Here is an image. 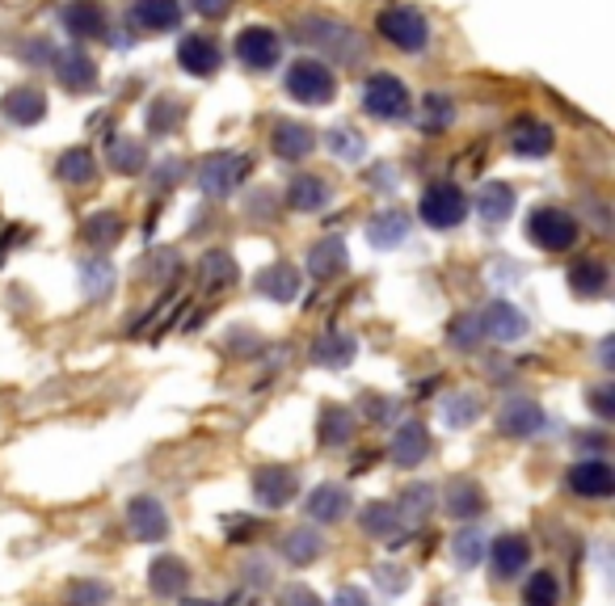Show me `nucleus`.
<instances>
[{
    "label": "nucleus",
    "instance_id": "1",
    "mask_svg": "<svg viewBox=\"0 0 615 606\" xmlns=\"http://www.w3.org/2000/svg\"><path fill=\"white\" fill-rule=\"evenodd\" d=\"M299 38L312 42L317 51H329L333 60H362V38H358L346 22H333V17H304V22H299Z\"/></svg>",
    "mask_w": 615,
    "mask_h": 606
},
{
    "label": "nucleus",
    "instance_id": "2",
    "mask_svg": "<svg viewBox=\"0 0 615 606\" xmlns=\"http://www.w3.org/2000/svg\"><path fill=\"white\" fill-rule=\"evenodd\" d=\"M376 30L389 38L396 51H426V42H430V26H426V17H421L414 4H392L384 9L380 17H376Z\"/></svg>",
    "mask_w": 615,
    "mask_h": 606
},
{
    "label": "nucleus",
    "instance_id": "3",
    "mask_svg": "<svg viewBox=\"0 0 615 606\" xmlns=\"http://www.w3.org/2000/svg\"><path fill=\"white\" fill-rule=\"evenodd\" d=\"M527 236H531V245L544 249V253H565V249L578 240V220H574L565 207H540V211H531V220H527Z\"/></svg>",
    "mask_w": 615,
    "mask_h": 606
},
{
    "label": "nucleus",
    "instance_id": "4",
    "mask_svg": "<svg viewBox=\"0 0 615 606\" xmlns=\"http://www.w3.org/2000/svg\"><path fill=\"white\" fill-rule=\"evenodd\" d=\"M409 89L389 76V72H376V76H367V85H362V110L371 114V119H380V123H396V119H405L409 114Z\"/></svg>",
    "mask_w": 615,
    "mask_h": 606
},
{
    "label": "nucleus",
    "instance_id": "5",
    "mask_svg": "<svg viewBox=\"0 0 615 606\" xmlns=\"http://www.w3.org/2000/svg\"><path fill=\"white\" fill-rule=\"evenodd\" d=\"M418 211L434 232H447V227L464 224L468 198H464V190H459L455 182H434V186H426V194H421Z\"/></svg>",
    "mask_w": 615,
    "mask_h": 606
},
{
    "label": "nucleus",
    "instance_id": "6",
    "mask_svg": "<svg viewBox=\"0 0 615 606\" xmlns=\"http://www.w3.org/2000/svg\"><path fill=\"white\" fill-rule=\"evenodd\" d=\"M249 169H254V160L241 157V152H216L198 164V190L211 194V198H224L249 177Z\"/></svg>",
    "mask_w": 615,
    "mask_h": 606
},
{
    "label": "nucleus",
    "instance_id": "7",
    "mask_svg": "<svg viewBox=\"0 0 615 606\" xmlns=\"http://www.w3.org/2000/svg\"><path fill=\"white\" fill-rule=\"evenodd\" d=\"M287 94L295 101H304V106H329L333 94H337V81L321 60H299L287 72Z\"/></svg>",
    "mask_w": 615,
    "mask_h": 606
},
{
    "label": "nucleus",
    "instance_id": "8",
    "mask_svg": "<svg viewBox=\"0 0 615 606\" xmlns=\"http://www.w3.org/2000/svg\"><path fill=\"white\" fill-rule=\"evenodd\" d=\"M279 55H283V42H279L274 30H266V26H245V30L236 34V60L245 67L270 72V67L279 64Z\"/></svg>",
    "mask_w": 615,
    "mask_h": 606
},
{
    "label": "nucleus",
    "instance_id": "9",
    "mask_svg": "<svg viewBox=\"0 0 615 606\" xmlns=\"http://www.w3.org/2000/svg\"><path fill=\"white\" fill-rule=\"evenodd\" d=\"M299 493V477L292 468H258L254 472V502L261 510H283Z\"/></svg>",
    "mask_w": 615,
    "mask_h": 606
},
{
    "label": "nucleus",
    "instance_id": "10",
    "mask_svg": "<svg viewBox=\"0 0 615 606\" xmlns=\"http://www.w3.org/2000/svg\"><path fill=\"white\" fill-rule=\"evenodd\" d=\"M127 527L139 543H161L164 535H169V514H164V506L152 502V497H131Z\"/></svg>",
    "mask_w": 615,
    "mask_h": 606
},
{
    "label": "nucleus",
    "instance_id": "11",
    "mask_svg": "<svg viewBox=\"0 0 615 606\" xmlns=\"http://www.w3.org/2000/svg\"><path fill=\"white\" fill-rule=\"evenodd\" d=\"M56 76L67 94H89L98 85V64L81 47H64V51H56Z\"/></svg>",
    "mask_w": 615,
    "mask_h": 606
},
{
    "label": "nucleus",
    "instance_id": "12",
    "mask_svg": "<svg viewBox=\"0 0 615 606\" xmlns=\"http://www.w3.org/2000/svg\"><path fill=\"white\" fill-rule=\"evenodd\" d=\"M552 144H556V135L544 119H531V114H522L511 123V152L515 157H549Z\"/></svg>",
    "mask_w": 615,
    "mask_h": 606
},
{
    "label": "nucleus",
    "instance_id": "13",
    "mask_svg": "<svg viewBox=\"0 0 615 606\" xmlns=\"http://www.w3.org/2000/svg\"><path fill=\"white\" fill-rule=\"evenodd\" d=\"M0 110H4L9 123L34 127V123H42V114H47V97H42V89H34V85H17V89L4 94Z\"/></svg>",
    "mask_w": 615,
    "mask_h": 606
},
{
    "label": "nucleus",
    "instance_id": "14",
    "mask_svg": "<svg viewBox=\"0 0 615 606\" xmlns=\"http://www.w3.org/2000/svg\"><path fill=\"white\" fill-rule=\"evenodd\" d=\"M148 585H152L157 598H182V594L190 590V569H186V560H177V556H157L152 569H148Z\"/></svg>",
    "mask_w": 615,
    "mask_h": 606
},
{
    "label": "nucleus",
    "instance_id": "15",
    "mask_svg": "<svg viewBox=\"0 0 615 606\" xmlns=\"http://www.w3.org/2000/svg\"><path fill=\"white\" fill-rule=\"evenodd\" d=\"M569 488L582 493V497H612L615 493V472L612 463L603 459H582L569 468Z\"/></svg>",
    "mask_w": 615,
    "mask_h": 606
},
{
    "label": "nucleus",
    "instance_id": "16",
    "mask_svg": "<svg viewBox=\"0 0 615 606\" xmlns=\"http://www.w3.org/2000/svg\"><path fill=\"white\" fill-rule=\"evenodd\" d=\"M389 455L396 468H418L421 459L430 455V430H426L421 421H405V425L396 430V438H392Z\"/></svg>",
    "mask_w": 615,
    "mask_h": 606
},
{
    "label": "nucleus",
    "instance_id": "17",
    "mask_svg": "<svg viewBox=\"0 0 615 606\" xmlns=\"http://www.w3.org/2000/svg\"><path fill=\"white\" fill-rule=\"evenodd\" d=\"M481 329H485V337H497V342H522V337H527V317L518 312L515 304L497 299V304H489L485 308Z\"/></svg>",
    "mask_w": 615,
    "mask_h": 606
},
{
    "label": "nucleus",
    "instance_id": "18",
    "mask_svg": "<svg viewBox=\"0 0 615 606\" xmlns=\"http://www.w3.org/2000/svg\"><path fill=\"white\" fill-rule=\"evenodd\" d=\"M60 22L72 38H101L106 34V9L98 0H72V4H64Z\"/></svg>",
    "mask_w": 615,
    "mask_h": 606
},
{
    "label": "nucleus",
    "instance_id": "19",
    "mask_svg": "<svg viewBox=\"0 0 615 606\" xmlns=\"http://www.w3.org/2000/svg\"><path fill=\"white\" fill-rule=\"evenodd\" d=\"M544 425H549V417H544L540 405H531V400H511L502 409V434L506 438H536Z\"/></svg>",
    "mask_w": 615,
    "mask_h": 606
},
{
    "label": "nucleus",
    "instance_id": "20",
    "mask_svg": "<svg viewBox=\"0 0 615 606\" xmlns=\"http://www.w3.org/2000/svg\"><path fill=\"white\" fill-rule=\"evenodd\" d=\"M304 510H308L312 522H342L346 510H350V493L342 484H317L308 493V506Z\"/></svg>",
    "mask_w": 615,
    "mask_h": 606
},
{
    "label": "nucleus",
    "instance_id": "21",
    "mask_svg": "<svg viewBox=\"0 0 615 606\" xmlns=\"http://www.w3.org/2000/svg\"><path fill=\"white\" fill-rule=\"evenodd\" d=\"M358 354V342L350 333H324L312 342V362L324 367V371H342V367H350Z\"/></svg>",
    "mask_w": 615,
    "mask_h": 606
},
{
    "label": "nucleus",
    "instance_id": "22",
    "mask_svg": "<svg viewBox=\"0 0 615 606\" xmlns=\"http://www.w3.org/2000/svg\"><path fill=\"white\" fill-rule=\"evenodd\" d=\"M477 211L485 224H506L515 215V186L511 182H485L477 190Z\"/></svg>",
    "mask_w": 615,
    "mask_h": 606
},
{
    "label": "nucleus",
    "instance_id": "23",
    "mask_svg": "<svg viewBox=\"0 0 615 606\" xmlns=\"http://www.w3.org/2000/svg\"><path fill=\"white\" fill-rule=\"evenodd\" d=\"M131 22L139 30H173L182 22V4L177 0H135L131 4Z\"/></svg>",
    "mask_w": 615,
    "mask_h": 606
},
{
    "label": "nucleus",
    "instance_id": "24",
    "mask_svg": "<svg viewBox=\"0 0 615 606\" xmlns=\"http://www.w3.org/2000/svg\"><path fill=\"white\" fill-rule=\"evenodd\" d=\"M346 240L342 236H321L312 249H308V270H312V279H333V274H342L346 270Z\"/></svg>",
    "mask_w": 615,
    "mask_h": 606
},
{
    "label": "nucleus",
    "instance_id": "25",
    "mask_svg": "<svg viewBox=\"0 0 615 606\" xmlns=\"http://www.w3.org/2000/svg\"><path fill=\"white\" fill-rule=\"evenodd\" d=\"M177 60H182V67H186L190 76H211V72L220 67V47H216L211 38H202V34H190V38H182Z\"/></svg>",
    "mask_w": 615,
    "mask_h": 606
},
{
    "label": "nucleus",
    "instance_id": "26",
    "mask_svg": "<svg viewBox=\"0 0 615 606\" xmlns=\"http://www.w3.org/2000/svg\"><path fill=\"white\" fill-rule=\"evenodd\" d=\"M312 144H317L312 127H304V123H292V119L274 123V157H283V160H304L308 152H312Z\"/></svg>",
    "mask_w": 615,
    "mask_h": 606
},
{
    "label": "nucleus",
    "instance_id": "27",
    "mask_svg": "<svg viewBox=\"0 0 615 606\" xmlns=\"http://www.w3.org/2000/svg\"><path fill=\"white\" fill-rule=\"evenodd\" d=\"M362 531H367L371 540L392 543V547H396V543H405L401 540V531H405V527H401V514H396L392 502H371V506L362 510Z\"/></svg>",
    "mask_w": 615,
    "mask_h": 606
},
{
    "label": "nucleus",
    "instance_id": "28",
    "mask_svg": "<svg viewBox=\"0 0 615 606\" xmlns=\"http://www.w3.org/2000/svg\"><path fill=\"white\" fill-rule=\"evenodd\" d=\"M443 510L452 514V518H477V514L485 510L481 484L477 480H452L447 493H443Z\"/></svg>",
    "mask_w": 615,
    "mask_h": 606
},
{
    "label": "nucleus",
    "instance_id": "29",
    "mask_svg": "<svg viewBox=\"0 0 615 606\" xmlns=\"http://www.w3.org/2000/svg\"><path fill=\"white\" fill-rule=\"evenodd\" d=\"M531 565V543L522 535H502L493 543V573L497 577H515Z\"/></svg>",
    "mask_w": 615,
    "mask_h": 606
},
{
    "label": "nucleus",
    "instance_id": "30",
    "mask_svg": "<svg viewBox=\"0 0 615 606\" xmlns=\"http://www.w3.org/2000/svg\"><path fill=\"white\" fill-rule=\"evenodd\" d=\"M279 552H283V560H292V565H312V560H321L324 552V540L312 531V527H295V531H287L283 535V543H279Z\"/></svg>",
    "mask_w": 615,
    "mask_h": 606
},
{
    "label": "nucleus",
    "instance_id": "31",
    "mask_svg": "<svg viewBox=\"0 0 615 606\" xmlns=\"http://www.w3.org/2000/svg\"><path fill=\"white\" fill-rule=\"evenodd\" d=\"M405 236H409V215L405 211H380L367 224V240L376 249H396V245H405Z\"/></svg>",
    "mask_w": 615,
    "mask_h": 606
},
{
    "label": "nucleus",
    "instance_id": "32",
    "mask_svg": "<svg viewBox=\"0 0 615 606\" xmlns=\"http://www.w3.org/2000/svg\"><path fill=\"white\" fill-rule=\"evenodd\" d=\"M434 484H409L405 493H401V506H396V514H401V527H421L430 514H434Z\"/></svg>",
    "mask_w": 615,
    "mask_h": 606
},
{
    "label": "nucleus",
    "instance_id": "33",
    "mask_svg": "<svg viewBox=\"0 0 615 606\" xmlns=\"http://www.w3.org/2000/svg\"><path fill=\"white\" fill-rule=\"evenodd\" d=\"M258 290L270 299V304H292L295 295H299V274H295L292 265H270V270H261L258 274Z\"/></svg>",
    "mask_w": 615,
    "mask_h": 606
},
{
    "label": "nucleus",
    "instance_id": "34",
    "mask_svg": "<svg viewBox=\"0 0 615 606\" xmlns=\"http://www.w3.org/2000/svg\"><path fill=\"white\" fill-rule=\"evenodd\" d=\"M324 447H346L350 434H355V413L346 405H324L321 409V425H317Z\"/></svg>",
    "mask_w": 615,
    "mask_h": 606
},
{
    "label": "nucleus",
    "instance_id": "35",
    "mask_svg": "<svg viewBox=\"0 0 615 606\" xmlns=\"http://www.w3.org/2000/svg\"><path fill=\"white\" fill-rule=\"evenodd\" d=\"M569 290L582 295V299H594L607 290V265L603 261H574L569 265Z\"/></svg>",
    "mask_w": 615,
    "mask_h": 606
},
{
    "label": "nucleus",
    "instance_id": "36",
    "mask_svg": "<svg viewBox=\"0 0 615 606\" xmlns=\"http://www.w3.org/2000/svg\"><path fill=\"white\" fill-rule=\"evenodd\" d=\"M439 413H443V425H447V430H468V425L481 417V396H477V392H452Z\"/></svg>",
    "mask_w": 615,
    "mask_h": 606
},
{
    "label": "nucleus",
    "instance_id": "37",
    "mask_svg": "<svg viewBox=\"0 0 615 606\" xmlns=\"http://www.w3.org/2000/svg\"><path fill=\"white\" fill-rule=\"evenodd\" d=\"M81 236H85V245H94V249H110V245H119V236H123V215L98 211V215H89V220L81 224Z\"/></svg>",
    "mask_w": 615,
    "mask_h": 606
},
{
    "label": "nucleus",
    "instance_id": "38",
    "mask_svg": "<svg viewBox=\"0 0 615 606\" xmlns=\"http://www.w3.org/2000/svg\"><path fill=\"white\" fill-rule=\"evenodd\" d=\"M287 202H292L295 211H324V202H329V182H324V177H312V173H304V177H295L292 182Z\"/></svg>",
    "mask_w": 615,
    "mask_h": 606
},
{
    "label": "nucleus",
    "instance_id": "39",
    "mask_svg": "<svg viewBox=\"0 0 615 606\" xmlns=\"http://www.w3.org/2000/svg\"><path fill=\"white\" fill-rule=\"evenodd\" d=\"M198 279H202V287L207 290L232 287V283H236V261H232V253H224V249L207 253L202 261H198Z\"/></svg>",
    "mask_w": 615,
    "mask_h": 606
},
{
    "label": "nucleus",
    "instance_id": "40",
    "mask_svg": "<svg viewBox=\"0 0 615 606\" xmlns=\"http://www.w3.org/2000/svg\"><path fill=\"white\" fill-rule=\"evenodd\" d=\"M98 177V160L89 148H67L64 157H60V182L67 186H89Z\"/></svg>",
    "mask_w": 615,
    "mask_h": 606
},
{
    "label": "nucleus",
    "instance_id": "41",
    "mask_svg": "<svg viewBox=\"0 0 615 606\" xmlns=\"http://www.w3.org/2000/svg\"><path fill=\"white\" fill-rule=\"evenodd\" d=\"M106 157H110V169H119V173H139L144 169V144L131 139V135H114V139H106Z\"/></svg>",
    "mask_w": 615,
    "mask_h": 606
},
{
    "label": "nucleus",
    "instance_id": "42",
    "mask_svg": "<svg viewBox=\"0 0 615 606\" xmlns=\"http://www.w3.org/2000/svg\"><path fill=\"white\" fill-rule=\"evenodd\" d=\"M452 556L459 569H477V565L485 560V535H481L477 527H464L452 540Z\"/></svg>",
    "mask_w": 615,
    "mask_h": 606
},
{
    "label": "nucleus",
    "instance_id": "43",
    "mask_svg": "<svg viewBox=\"0 0 615 606\" xmlns=\"http://www.w3.org/2000/svg\"><path fill=\"white\" fill-rule=\"evenodd\" d=\"M452 119H455L452 97L430 94L426 101H421V123H418V127L426 131V135H439V131H447V127H452Z\"/></svg>",
    "mask_w": 615,
    "mask_h": 606
},
{
    "label": "nucleus",
    "instance_id": "44",
    "mask_svg": "<svg viewBox=\"0 0 615 606\" xmlns=\"http://www.w3.org/2000/svg\"><path fill=\"white\" fill-rule=\"evenodd\" d=\"M110 287H114V265H110V261L94 257V261L81 265V290H85L89 299H98L101 290H110Z\"/></svg>",
    "mask_w": 615,
    "mask_h": 606
},
{
    "label": "nucleus",
    "instance_id": "45",
    "mask_svg": "<svg viewBox=\"0 0 615 606\" xmlns=\"http://www.w3.org/2000/svg\"><path fill=\"white\" fill-rule=\"evenodd\" d=\"M329 148H333V157L337 160H362L367 139H362L355 127H333L329 131Z\"/></svg>",
    "mask_w": 615,
    "mask_h": 606
},
{
    "label": "nucleus",
    "instance_id": "46",
    "mask_svg": "<svg viewBox=\"0 0 615 606\" xmlns=\"http://www.w3.org/2000/svg\"><path fill=\"white\" fill-rule=\"evenodd\" d=\"M485 329H481V317H459L452 320V329H447V342H452L455 350H477L485 337H481Z\"/></svg>",
    "mask_w": 615,
    "mask_h": 606
},
{
    "label": "nucleus",
    "instance_id": "47",
    "mask_svg": "<svg viewBox=\"0 0 615 606\" xmlns=\"http://www.w3.org/2000/svg\"><path fill=\"white\" fill-rule=\"evenodd\" d=\"M67 606H110V585L85 577V581H76V585L67 590Z\"/></svg>",
    "mask_w": 615,
    "mask_h": 606
},
{
    "label": "nucleus",
    "instance_id": "48",
    "mask_svg": "<svg viewBox=\"0 0 615 606\" xmlns=\"http://www.w3.org/2000/svg\"><path fill=\"white\" fill-rule=\"evenodd\" d=\"M556 598H561V585H556L552 573H536L527 581V590H522V603L527 606H556Z\"/></svg>",
    "mask_w": 615,
    "mask_h": 606
},
{
    "label": "nucleus",
    "instance_id": "49",
    "mask_svg": "<svg viewBox=\"0 0 615 606\" xmlns=\"http://www.w3.org/2000/svg\"><path fill=\"white\" fill-rule=\"evenodd\" d=\"M173 270H182V257L173 253V249H157V253L144 261V274H148V279H157V283L169 279Z\"/></svg>",
    "mask_w": 615,
    "mask_h": 606
},
{
    "label": "nucleus",
    "instance_id": "50",
    "mask_svg": "<svg viewBox=\"0 0 615 606\" xmlns=\"http://www.w3.org/2000/svg\"><path fill=\"white\" fill-rule=\"evenodd\" d=\"M173 119H177V101H169V97L152 101V114H148V127H152V135H164V131L173 127Z\"/></svg>",
    "mask_w": 615,
    "mask_h": 606
},
{
    "label": "nucleus",
    "instance_id": "51",
    "mask_svg": "<svg viewBox=\"0 0 615 606\" xmlns=\"http://www.w3.org/2000/svg\"><path fill=\"white\" fill-rule=\"evenodd\" d=\"M279 606H324L308 585H283L279 590Z\"/></svg>",
    "mask_w": 615,
    "mask_h": 606
},
{
    "label": "nucleus",
    "instance_id": "52",
    "mask_svg": "<svg viewBox=\"0 0 615 606\" xmlns=\"http://www.w3.org/2000/svg\"><path fill=\"white\" fill-rule=\"evenodd\" d=\"M590 409L599 417H615V387L612 383H599L594 392H590Z\"/></svg>",
    "mask_w": 615,
    "mask_h": 606
},
{
    "label": "nucleus",
    "instance_id": "53",
    "mask_svg": "<svg viewBox=\"0 0 615 606\" xmlns=\"http://www.w3.org/2000/svg\"><path fill=\"white\" fill-rule=\"evenodd\" d=\"M376 581H380L389 594H401V590H405V577H401V569H392V565L376 569Z\"/></svg>",
    "mask_w": 615,
    "mask_h": 606
},
{
    "label": "nucleus",
    "instance_id": "54",
    "mask_svg": "<svg viewBox=\"0 0 615 606\" xmlns=\"http://www.w3.org/2000/svg\"><path fill=\"white\" fill-rule=\"evenodd\" d=\"M227 9H232V0H195V13H202V17H224Z\"/></svg>",
    "mask_w": 615,
    "mask_h": 606
},
{
    "label": "nucleus",
    "instance_id": "55",
    "mask_svg": "<svg viewBox=\"0 0 615 606\" xmlns=\"http://www.w3.org/2000/svg\"><path fill=\"white\" fill-rule=\"evenodd\" d=\"M337 606H371V603H367V594L358 585H342L337 590Z\"/></svg>",
    "mask_w": 615,
    "mask_h": 606
},
{
    "label": "nucleus",
    "instance_id": "56",
    "mask_svg": "<svg viewBox=\"0 0 615 606\" xmlns=\"http://www.w3.org/2000/svg\"><path fill=\"white\" fill-rule=\"evenodd\" d=\"M367 413L376 417V421H384V417H392V400L389 396H371L367 400Z\"/></svg>",
    "mask_w": 615,
    "mask_h": 606
},
{
    "label": "nucleus",
    "instance_id": "57",
    "mask_svg": "<svg viewBox=\"0 0 615 606\" xmlns=\"http://www.w3.org/2000/svg\"><path fill=\"white\" fill-rule=\"evenodd\" d=\"M182 177V160H164L161 173H157V186H169V182H177Z\"/></svg>",
    "mask_w": 615,
    "mask_h": 606
},
{
    "label": "nucleus",
    "instance_id": "58",
    "mask_svg": "<svg viewBox=\"0 0 615 606\" xmlns=\"http://www.w3.org/2000/svg\"><path fill=\"white\" fill-rule=\"evenodd\" d=\"M578 447H586V450H603V447H607V438H603L599 430H590V434H578Z\"/></svg>",
    "mask_w": 615,
    "mask_h": 606
},
{
    "label": "nucleus",
    "instance_id": "59",
    "mask_svg": "<svg viewBox=\"0 0 615 606\" xmlns=\"http://www.w3.org/2000/svg\"><path fill=\"white\" fill-rule=\"evenodd\" d=\"M26 55H30V60H47V55H56V51H51V42H34V47H26Z\"/></svg>",
    "mask_w": 615,
    "mask_h": 606
}]
</instances>
